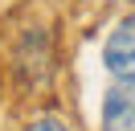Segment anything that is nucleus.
<instances>
[{
    "instance_id": "20e7f679",
    "label": "nucleus",
    "mask_w": 135,
    "mask_h": 131,
    "mask_svg": "<svg viewBox=\"0 0 135 131\" xmlns=\"http://www.w3.org/2000/svg\"><path fill=\"white\" fill-rule=\"evenodd\" d=\"M25 131H70L66 119H57V115H41V119H33Z\"/></svg>"
},
{
    "instance_id": "f257e3e1",
    "label": "nucleus",
    "mask_w": 135,
    "mask_h": 131,
    "mask_svg": "<svg viewBox=\"0 0 135 131\" xmlns=\"http://www.w3.org/2000/svg\"><path fill=\"white\" fill-rule=\"evenodd\" d=\"M102 66L115 78H135V8L119 16V25L102 41Z\"/></svg>"
},
{
    "instance_id": "7ed1b4c3",
    "label": "nucleus",
    "mask_w": 135,
    "mask_h": 131,
    "mask_svg": "<svg viewBox=\"0 0 135 131\" xmlns=\"http://www.w3.org/2000/svg\"><path fill=\"white\" fill-rule=\"evenodd\" d=\"M102 131H135V78H115L102 94Z\"/></svg>"
},
{
    "instance_id": "f03ea898",
    "label": "nucleus",
    "mask_w": 135,
    "mask_h": 131,
    "mask_svg": "<svg viewBox=\"0 0 135 131\" xmlns=\"http://www.w3.org/2000/svg\"><path fill=\"white\" fill-rule=\"evenodd\" d=\"M17 70L25 74L33 86L49 82V74H53V41H49V33H45V29H29L25 37H21Z\"/></svg>"
}]
</instances>
